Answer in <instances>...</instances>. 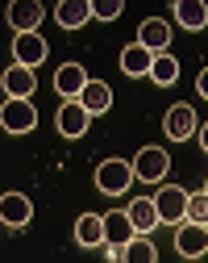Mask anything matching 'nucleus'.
Masks as SVG:
<instances>
[{
    "instance_id": "1",
    "label": "nucleus",
    "mask_w": 208,
    "mask_h": 263,
    "mask_svg": "<svg viewBox=\"0 0 208 263\" xmlns=\"http://www.w3.org/2000/svg\"><path fill=\"white\" fill-rule=\"evenodd\" d=\"M133 180H137V176H133V163H129V159H104L100 167H96V188L109 192V196H121Z\"/></svg>"
},
{
    "instance_id": "2",
    "label": "nucleus",
    "mask_w": 208,
    "mask_h": 263,
    "mask_svg": "<svg viewBox=\"0 0 208 263\" xmlns=\"http://www.w3.org/2000/svg\"><path fill=\"white\" fill-rule=\"evenodd\" d=\"M167 167H171V159H167L162 146H142V151L133 155V176L142 180V184H158L167 176Z\"/></svg>"
},
{
    "instance_id": "3",
    "label": "nucleus",
    "mask_w": 208,
    "mask_h": 263,
    "mask_svg": "<svg viewBox=\"0 0 208 263\" xmlns=\"http://www.w3.org/2000/svg\"><path fill=\"white\" fill-rule=\"evenodd\" d=\"M154 205H158V221L179 226V221L188 217V192H183L179 184H162L158 196H154Z\"/></svg>"
},
{
    "instance_id": "4",
    "label": "nucleus",
    "mask_w": 208,
    "mask_h": 263,
    "mask_svg": "<svg viewBox=\"0 0 208 263\" xmlns=\"http://www.w3.org/2000/svg\"><path fill=\"white\" fill-rule=\"evenodd\" d=\"M175 251H179L183 259L208 255V226H200V221H179V230H175Z\"/></svg>"
},
{
    "instance_id": "5",
    "label": "nucleus",
    "mask_w": 208,
    "mask_h": 263,
    "mask_svg": "<svg viewBox=\"0 0 208 263\" xmlns=\"http://www.w3.org/2000/svg\"><path fill=\"white\" fill-rule=\"evenodd\" d=\"M0 125H5V134H29V129L38 125V109H33L29 101H5Z\"/></svg>"
},
{
    "instance_id": "6",
    "label": "nucleus",
    "mask_w": 208,
    "mask_h": 263,
    "mask_svg": "<svg viewBox=\"0 0 208 263\" xmlns=\"http://www.w3.org/2000/svg\"><path fill=\"white\" fill-rule=\"evenodd\" d=\"M54 121H58V134L75 142V138H84V134H88V121H92V113H88L79 101H63Z\"/></svg>"
},
{
    "instance_id": "7",
    "label": "nucleus",
    "mask_w": 208,
    "mask_h": 263,
    "mask_svg": "<svg viewBox=\"0 0 208 263\" xmlns=\"http://www.w3.org/2000/svg\"><path fill=\"white\" fill-rule=\"evenodd\" d=\"M162 134H167L171 142H188V138L196 134V109H192V105L167 109V117H162Z\"/></svg>"
},
{
    "instance_id": "8",
    "label": "nucleus",
    "mask_w": 208,
    "mask_h": 263,
    "mask_svg": "<svg viewBox=\"0 0 208 263\" xmlns=\"http://www.w3.org/2000/svg\"><path fill=\"white\" fill-rule=\"evenodd\" d=\"M50 46L42 34H17L13 38V63H21V67H38V63H46Z\"/></svg>"
},
{
    "instance_id": "9",
    "label": "nucleus",
    "mask_w": 208,
    "mask_h": 263,
    "mask_svg": "<svg viewBox=\"0 0 208 263\" xmlns=\"http://www.w3.org/2000/svg\"><path fill=\"white\" fill-rule=\"evenodd\" d=\"M88 71L79 67V63H63V67L54 71V92L63 96V101H79V92L88 88Z\"/></svg>"
},
{
    "instance_id": "10",
    "label": "nucleus",
    "mask_w": 208,
    "mask_h": 263,
    "mask_svg": "<svg viewBox=\"0 0 208 263\" xmlns=\"http://www.w3.org/2000/svg\"><path fill=\"white\" fill-rule=\"evenodd\" d=\"M29 217H33V205H29L25 192H5V196H0V221H5L9 230L29 226Z\"/></svg>"
},
{
    "instance_id": "11",
    "label": "nucleus",
    "mask_w": 208,
    "mask_h": 263,
    "mask_svg": "<svg viewBox=\"0 0 208 263\" xmlns=\"http://www.w3.org/2000/svg\"><path fill=\"white\" fill-rule=\"evenodd\" d=\"M0 84H5V96H9V101H29L33 88H38V76H33V67H21V63H13Z\"/></svg>"
},
{
    "instance_id": "12",
    "label": "nucleus",
    "mask_w": 208,
    "mask_h": 263,
    "mask_svg": "<svg viewBox=\"0 0 208 263\" xmlns=\"http://www.w3.org/2000/svg\"><path fill=\"white\" fill-rule=\"evenodd\" d=\"M9 25L17 34H38L42 29V5L38 0H17V5H9Z\"/></svg>"
},
{
    "instance_id": "13",
    "label": "nucleus",
    "mask_w": 208,
    "mask_h": 263,
    "mask_svg": "<svg viewBox=\"0 0 208 263\" xmlns=\"http://www.w3.org/2000/svg\"><path fill=\"white\" fill-rule=\"evenodd\" d=\"M137 42H142L150 54H167V46H171V25H167L162 17L142 21V25H137Z\"/></svg>"
},
{
    "instance_id": "14",
    "label": "nucleus",
    "mask_w": 208,
    "mask_h": 263,
    "mask_svg": "<svg viewBox=\"0 0 208 263\" xmlns=\"http://www.w3.org/2000/svg\"><path fill=\"white\" fill-rule=\"evenodd\" d=\"M125 213H129V221H133L137 234H150V230L158 226V205H154V196H137V201H129Z\"/></svg>"
},
{
    "instance_id": "15",
    "label": "nucleus",
    "mask_w": 208,
    "mask_h": 263,
    "mask_svg": "<svg viewBox=\"0 0 208 263\" xmlns=\"http://www.w3.org/2000/svg\"><path fill=\"white\" fill-rule=\"evenodd\" d=\"M79 105L96 117V113H109L113 109V88L104 84V80H88V88L79 92Z\"/></svg>"
},
{
    "instance_id": "16",
    "label": "nucleus",
    "mask_w": 208,
    "mask_h": 263,
    "mask_svg": "<svg viewBox=\"0 0 208 263\" xmlns=\"http://www.w3.org/2000/svg\"><path fill=\"white\" fill-rule=\"evenodd\" d=\"M133 234H137V230H133V221H129V213H125V209H113V213H104V242H113V247H125Z\"/></svg>"
},
{
    "instance_id": "17",
    "label": "nucleus",
    "mask_w": 208,
    "mask_h": 263,
    "mask_svg": "<svg viewBox=\"0 0 208 263\" xmlns=\"http://www.w3.org/2000/svg\"><path fill=\"white\" fill-rule=\"evenodd\" d=\"M75 242H79L84 251L104 247V217H100V213H79V221H75Z\"/></svg>"
},
{
    "instance_id": "18",
    "label": "nucleus",
    "mask_w": 208,
    "mask_h": 263,
    "mask_svg": "<svg viewBox=\"0 0 208 263\" xmlns=\"http://www.w3.org/2000/svg\"><path fill=\"white\" fill-rule=\"evenodd\" d=\"M150 67H154V54H150L142 42H129V46L121 50V71H125V76H150Z\"/></svg>"
},
{
    "instance_id": "19",
    "label": "nucleus",
    "mask_w": 208,
    "mask_h": 263,
    "mask_svg": "<svg viewBox=\"0 0 208 263\" xmlns=\"http://www.w3.org/2000/svg\"><path fill=\"white\" fill-rule=\"evenodd\" d=\"M175 21L183 25V29H208V5L204 0H175Z\"/></svg>"
},
{
    "instance_id": "20",
    "label": "nucleus",
    "mask_w": 208,
    "mask_h": 263,
    "mask_svg": "<svg viewBox=\"0 0 208 263\" xmlns=\"http://www.w3.org/2000/svg\"><path fill=\"white\" fill-rule=\"evenodd\" d=\"M88 17H92V5H88V0H63V5L54 9V21H58L63 29H79Z\"/></svg>"
},
{
    "instance_id": "21",
    "label": "nucleus",
    "mask_w": 208,
    "mask_h": 263,
    "mask_svg": "<svg viewBox=\"0 0 208 263\" xmlns=\"http://www.w3.org/2000/svg\"><path fill=\"white\" fill-rule=\"evenodd\" d=\"M150 80H154L158 88H171V84H175V80H179V63H175V54H154Z\"/></svg>"
},
{
    "instance_id": "22",
    "label": "nucleus",
    "mask_w": 208,
    "mask_h": 263,
    "mask_svg": "<svg viewBox=\"0 0 208 263\" xmlns=\"http://www.w3.org/2000/svg\"><path fill=\"white\" fill-rule=\"evenodd\" d=\"M158 259V251H154V242H146L142 234H133L129 242H125V263H154Z\"/></svg>"
},
{
    "instance_id": "23",
    "label": "nucleus",
    "mask_w": 208,
    "mask_h": 263,
    "mask_svg": "<svg viewBox=\"0 0 208 263\" xmlns=\"http://www.w3.org/2000/svg\"><path fill=\"white\" fill-rule=\"evenodd\" d=\"M183 221H200V226H208V192L200 188V192H188V217Z\"/></svg>"
},
{
    "instance_id": "24",
    "label": "nucleus",
    "mask_w": 208,
    "mask_h": 263,
    "mask_svg": "<svg viewBox=\"0 0 208 263\" xmlns=\"http://www.w3.org/2000/svg\"><path fill=\"white\" fill-rule=\"evenodd\" d=\"M121 13H125L121 0H96V5H92V17H100V21H117Z\"/></svg>"
},
{
    "instance_id": "25",
    "label": "nucleus",
    "mask_w": 208,
    "mask_h": 263,
    "mask_svg": "<svg viewBox=\"0 0 208 263\" xmlns=\"http://www.w3.org/2000/svg\"><path fill=\"white\" fill-rule=\"evenodd\" d=\"M196 92H200V96H204V101H208V67L200 71V80H196Z\"/></svg>"
},
{
    "instance_id": "26",
    "label": "nucleus",
    "mask_w": 208,
    "mask_h": 263,
    "mask_svg": "<svg viewBox=\"0 0 208 263\" xmlns=\"http://www.w3.org/2000/svg\"><path fill=\"white\" fill-rule=\"evenodd\" d=\"M196 138H200V146H204V155H208V125H200V129H196Z\"/></svg>"
},
{
    "instance_id": "27",
    "label": "nucleus",
    "mask_w": 208,
    "mask_h": 263,
    "mask_svg": "<svg viewBox=\"0 0 208 263\" xmlns=\"http://www.w3.org/2000/svg\"><path fill=\"white\" fill-rule=\"evenodd\" d=\"M204 192H208V180H204Z\"/></svg>"
}]
</instances>
